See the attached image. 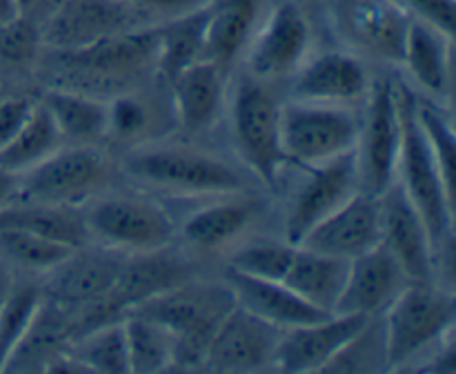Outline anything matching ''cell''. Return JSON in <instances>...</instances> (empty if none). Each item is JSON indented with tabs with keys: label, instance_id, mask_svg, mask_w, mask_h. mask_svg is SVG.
Listing matches in <instances>:
<instances>
[{
	"label": "cell",
	"instance_id": "bcb514c9",
	"mask_svg": "<svg viewBox=\"0 0 456 374\" xmlns=\"http://www.w3.org/2000/svg\"><path fill=\"white\" fill-rule=\"evenodd\" d=\"M20 196H22L20 174L12 172V169L0 165V209L20 203Z\"/></svg>",
	"mask_w": 456,
	"mask_h": 374
},
{
	"label": "cell",
	"instance_id": "d6986e66",
	"mask_svg": "<svg viewBox=\"0 0 456 374\" xmlns=\"http://www.w3.org/2000/svg\"><path fill=\"white\" fill-rule=\"evenodd\" d=\"M292 94L297 101L323 105H350L370 92V76L363 61L354 53L323 52L305 61L297 71Z\"/></svg>",
	"mask_w": 456,
	"mask_h": 374
},
{
	"label": "cell",
	"instance_id": "8992f818",
	"mask_svg": "<svg viewBox=\"0 0 456 374\" xmlns=\"http://www.w3.org/2000/svg\"><path fill=\"white\" fill-rule=\"evenodd\" d=\"M89 236L116 252H154L174 239V223L160 205L141 196H98L83 212Z\"/></svg>",
	"mask_w": 456,
	"mask_h": 374
},
{
	"label": "cell",
	"instance_id": "484cf974",
	"mask_svg": "<svg viewBox=\"0 0 456 374\" xmlns=\"http://www.w3.org/2000/svg\"><path fill=\"white\" fill-rule=\"evenodd\" d=\"M265 0H212L208 31H205V58L223 69L230 67L248 47L254 29L261 22Z\"/></svg>",
	"mask_w": 456,
	"mask_h": 374
},
{
	"label": "cell",
	"instance_id": "60d3db41",
	"mask_svg": "<svg viewBox=\"0 0 456 374\" xmlns=\"http://www.w3.org/2000/svg\"><path fill=\"white\" fill-rule=\"evenodd\" d=\"M43 45V22L31 16L9 18L0 22V62L3 65H27L36 58Z\"/></svg>",
	"mask_w": 456,
	"mask_h": 374
},
{
	"label": "cell",
	"instance_id": "4dcf8cb0",
	"mask_svg": "<svg viewBox=\"0 0 456 374\" xmlns=\"http://www.w3.org/2000/svg\"><path fill=\"white\" fill-rule=\"evenodd\" d=\"M40 105L52 116L62 141L92 145L98 138L107 136V105L96 98L69 89H47Z\"/></svg>",
	"mask_w": 456,
	"mask_h": 374
},
{
	"label": "cell",
	"instance_id": "4316f807",
	"mask_svg": "<svg viewBox=\"0 0 456 374\" xmlns=\"http://www.w3.org/2000/svg\"><path fill=\"white\" fill-rule=\"evenodd\" d=\"M350 261L297 245L283 283L316 310L332 314L346 285Z\"/></svg>",
	"mask_w": 456,
	"mask_h": 374
},
{
	"label": "cell",
	"instance_id": "30bf717a",
	"mask_svg": "<svg viewBox=\"0 0 456 374\" xmlns=\"http://www.w3.org/2000/svg\"><path fill=\"white\" fill-rule=\"evenodd\" d=\"M156 22L160 20L123 0H65L43 20V45L71 52Z\"/></svg>",
	"mask_w": 456,
	"mask_h": 374
},
{
	"label": "cell",
	"instance_id": "5bb4252c",
	"mask_svg": "<svg viewBox=\"0 0 456 374\" xmlns=\"http://www.w3.org/2000/svg\"><path fill=\"white\" fill-rule=\"evenodd\" d=\"M283 329L234 305L209 341L203 368L212 372H256L274 365Z\"/></svg>",
	"mask_w": 456,
	"mask_h": 374
},
{
	"label": "cell",
	"instance_id": "ba28073f",
	"mask_svg": "<svg viewBox=\"0 0 456 374\" xmlns=\"http://www.w3.org/2000/svg\"><path fill=\"white\" fill-rule=\"evenodd\" d=\"M232 129L249 172L274 187L285 165L281 145V105L256 80H245L232 102Z\"/></svg>",
	"mask_w": 456,
	"mask_h": 374
},
{
	"label": "cell",
	"instance_id": "d6a6232c",
	"mask_svg": "<svg viewBox=\"0 0 456 374\" xmlns=\"http://www.w3.org/2000/svg\"><path fill=\"white\" fill-rule=\"evenodd\" d=\"M62 147V136L56 123L40 102H36L22 127L0 147V165L12 172H27L43 163L47 156Z\"/></svg>",
	"mask_w": 456,
	"mask_h": 374
},
{
	"label": "cell",
	"instance_id": "f1b7e54d",
	"mask_svg": "<svg viewBox=\"0 0 456 374\" xmlns=\"http://www.w3.org/2000/svg\"><path fill=\"white\" fill-rule=\"evenodd\" d=\"M69 343V314L52 298L49 301L45 298L29 329L4 363L3 372H45L47 365L67 350Z\"/></svg>",
	"mask_w": 456,
	"mask_h": 374
},
{
	"label": "cell",
	"instance_id": "ee69618b",
	"mask_svg": "<svg viewBox=\"0 0 456 374\" xmlns=\"http://www.w3.org/2000/svg\"><path fill=\"white\" fill-rule=\"evenodd\" d=\"M34 105L27 98H0V147L22 127Z\"/></svg>",
	"mask_w": 456,
	"mask_h": 374
},
{
	"label": "cell",
	"instance_id": "b9f144b4",
	"mask_svg": "<svg viewBox=\"0 0 456 374\" xmlns=\"http://www.w3.org/2000/svg\"><path fill=\"white\" fill-rule=\"evenodd\" d=\"M150 127V110L136 96H118L107 105V134L132 141Z\"/></svg>",
	"mask_w": 456,
	"mask_h": 374
},
{
	"label": "cell",
	"instance_id": "83f0119b",
	"mask_svg": "<svg viewBox=\"0 0 456 374\" xmlns=\"http://www.w3.org/2000/svg\"><path fill=\"white\" fill-rule=\"evenodd\" d=\"M261 212V203L249 196L230 194L223 200L191 214L183 225V236L199 252H216L239 239Z\"/></svg>",
	"mask_w": 456,
	"mask_h": 374
},
{
	"label": "cell",
	"instance_id": "d4e9b609",
	"mask_svg": "<svg viewBox=\"0 0 456 374\" xmlns=\"http://www.w3.org/2000/svg\"><path fill=\"white\" fill-rule=\"evenodd\" d=\"M401 65H405L419 87L444 96L450 89V74H452V36L432 22L412 16Z\"/></svg>",
	"mask_w": 456,
	"mask_h": 374
},
{
	"label": "cell",
	"instance_id": "7a4b0ae2",
	"mask_svg": "<svg viewBox=\"0 0 456 374\" xmlns=\"http://www.w3.org/2000/svg\"><path fill=\"white\" fill-rule=\"evenodd\" d=\"M234 305L227 285L190 279L129 312L165 325L176 337V368H203L209 341Z\"/></svg>",
	"mask_w": 456,
	"mask_h": 374
},
{
	"label": "cell",
	"instance_id": "52a82bcc",
	"mask_svg": "<svg viewBox=\"0 0 456 374\" xmlns=\"http://www.w3.org/2000/svg\"><path fill=\"white\" fill-rule=\"evenodd\" d=\"M110 178L107 159L92 145L61 147L43 163L20 174V203L78 205L92 200Z\"/></svg>",
	"mask_w": 456,
	"mask_h": 374
},
{
	"label": "cell",
	"instance_id": "5b68a950",
	"mask_svg": "<svg viewBox=\"0 0 456 374\" xmlns=\"http://www.w3.org/2000/svg\"><path fill=\"white\" fill-rule=\"evenodd\" d=\"M359 118L347 107L297 101L281 107V145L285 160L314 167L356 147Z\"/></svg>",
	"mask_w": 456,
	"mask_h": 374
},
{
	"label": "cell",
	"instance_id": "1f68e13d",
	"mask_svg": "<svg viewBox=\"0 0 456 374\" xmlns=\"http://www.w3.org/2000/svg\"><path fill=\"white\" fill-rule=\"evenodd\" d=\"M0 227L38 232L49 239L62 240L71 248H83L89 239L83 212L69 205H43L22 200L12 207L0 209Z\"/></svg>",
	"mask_w": 456,
	"mask_h": 374
},
{
	"label": "cell",
	"instance_id": "44dd1931",
	"mask_svg": "<svg viewBox=\"0 0 456 374\" xmlns=\"http://www.w3.org/2000/svg\"><path fill=\"white\" fill-rule=\"evenodd\" d=\"M176 118L187 132H208L225 107V69L216 62L196 61L169 78Z\"/></svg>",
	"mask_w": 456,
	"mask_h": 374
},
{
	"label": "cell",
	"instance_id": "4fadbf2b",
	"mask_svg": "<svg viewBox=\"0 0 456 374\" xmlns=\"http://www.w3.org/2000/svg\"><path fill=\"white\" fill-rule=\"evenodd\" d=\"M347 43L387 62H401L412 13L399 0H330Z\"/></svg>",
	"mask_w": 456,
	"mask_h": 374
},
{
	"label": "cell",
	"instance_id": "7402d4cb",
	"mask_svg": "<svg viewBox=\"0 0 456 374\" xmlns=\"http://www.w3.org/2000/svg\"><path fill=\"white\" fill-rule=\"evenodd\" d=\"M227 288L232 289L236 305L281 329L297 328V325H305L328 316L325 312L303 301L283 280H265L227 270Z\"/></svg>",
	"mask_w": 456,
	"mask_h": 374
},
{
	"label": "cell",
	"instance_id": "7bdbcfd3",
	"mask_svg": "<svg viewBox=\"0 0 456 374\" xmlns=\"http://www.w3.org/2000/svg\"><path fill=\"white\" fill-rule=\"evenodd\" d=\"M412 16L432 22L435 27L444 29L445 34H454V0H399Z\"/></svg>",
	"mask_w": 456,
	"mask_h": 374
},
{
	"label": "cell",
	"instance_id": "e575fe53",
	"mask_svg": "<svg viewBox=\"0 0 456 374\" xmlns=\"http://www.w3.org/2000/svg\"><path fill=\"white\" fill-rule=\"evenodd\" d=\"M76 248L20 227H0V261L29 272H52Z\"/></svg>",
	"mask_w": 456,
	"mask_h": 374
},
{
	"label": "cell",
	"instance_id": "e0dca14e",
	"mask_svg": "<svg viewBox=\"0 0 456 374\" xmlns=\"http://www.w3.org/2000/svg\"><path fill=\"white\" fill-rule=\"evenodd\" d=\"M381 200V243L399 261L410 280H430L435 265V245L426 221L405 196L399 183H392Z\"/></svg>",
	"mask_w": 456,
	"mask_h": 374
},
{
	"label": "cell",
	"instance_id": "74e56055",
	"mask_svg": "<svg viewBox=\"0 0 456 374\" xmlns=\"http://www.w3.org/2000/svg\"><path fill=\"white\" fill-rule=\"evenodd\" d=\"M387 370L383 321L372 316L361 332L330 361L325 372H381Z\"/></svg>",
	"mask_w": 456,
	"mask_h": 374
},
{
	"label": "cell",
	"instance_id": "8fae6325",
	"mask_svg": "<svg viewBox=\"0 0 456 374\" xmlns=\"http://www.w3.org/2000/svg\"><path fill=\"white\" fill-rule=\"evenodd\" d=\"M312 47V22L298 0H281L263 13L261 22L249 38V74L256 80L283 78L294 74Z\"/></svg>",
	"mask_w": 456,
	"mask_h": 374
},
{
	"label": "cell",
	"instance_id": "f546056e",
	"mask_svg": "<svg viewBox=\"0 0 456 374\" xmlns=\"http://www.w3.org/2000/svg\"><path fill=\"white\" fill-rule=\"evenodd\" d=\"M209 4L156 22V34H159L156 69L167 80L181 69H185L187 65H191V62L205 58V31H208L209 20Z\"/></svg>",
	"mask_w": 456,
	"mask_h": 374
},
{
	"label": "cell",
	"instance_id": "603a6c76",
	"mask_svg": "<svg viewBox=\"0 0 456 374\" xmlns=\"http://www.w3.org/2000/svg\"><path fill=\"white\" fill-rule=\"evenodd\" d=\"M67 65L92 74H134L147 67H156L159 34L156 25L125 31L111 38L98 40L83 49L58 52Z\"/></svg>",
	"mask_w": 456,
	"mask_h": 374
},
{
	"label": "cell",
	"instance_id": "cb8c5ba5",
	"mask_svg": "<svg viewBox=\"0 0 456 374\" xmlns=\"http://www.w3.org/2000/svg\"><path fill=\"white\" fill-rule=\"evenodd\" d=\"M190 280V270L176 256H169L163 249L154 252L129 254L123 261L120 274L111 288V298L127 314L141 303L176 288Z\"/></svg>",
	"mask_w": 456,
	"mask_h": 374
},
{
	"label": "cell",
	"instance_id": "7c38bea8",
	"mask_svg": "<svg viewBox=\"0 0 456 374\" xmlns=\"http://www.w3.org/2000/svg\"><path fill=\"white\" fill-rule=\"evenodd\" d=\"M361 191L354 150L310 167V176L294 194L285 218V240L298 245L307 232Z\"/></svg>",
	"mask_w": 456,
	"mask_h": 374
},
{
	"label": "cell",
	"instance_id": "ab89813d",
	"mask_svg": "<svg viewBox=\"0 0 456 374\" xmlns=\"http://www.w3.org/2000/svg\"><path fill=\"white\" fill-rule=\"evenodd\" d=\"M417 118L423 129L428 145H430L432 154H435L436 163H439L441 172H444L445 181L454 187V154H456V138L452 120L435 107L432 102L421 101L417 96Z\"/></svg>",
	"mask_w": 456,
	"mask_h": 374
},
{
	"label": "cell",
	"instance_id": "f6af8a7d",
	"mask_svg": "<svg viewBox=\"0 0 456 374\" xmlns=\"http://www.w3.org/2000/svg\"><path fill=\"white\" fill-rule=\"evenodd\" d=\"M123 3L150 13L156 20H165V18L181 16V13L205 7V4H209L212 0H123Z\"/></svg>",
	"mask_w": 456,
	"mask_h": 374
},
{
	"label": "cell",
	"instance_id": "ac0fdd59",
	"mask_svg": "<svg viewBox=\"0 0 456 374\" xmlns=\"http://www.w3.org/2000/svg\"><path fill=\"white\" fill-rule=\"evenodd\" d=\"M408 283L410 279L401 270L399 261L386 245L379 243L350 261L346 285L334 312L379 316Z\"/></svg>",
	"mask_w": 456,
	"mask_h": 374
},
{
	"label": "cell",
	"instance_id": "f35d334b",
	"mask_svg": "<svg viewBox=\"0 0 456 374\" xmlns=\"http://www.w3.org/2000/svg\"><path fill=\"white\" fill-rule=\"evenodd\" d=\"M297 245L279 243V240H256L236 249L230 256V267L227 270L240 272V274L256 276L265 280H283L289 263H292Z\"/></svg>",
	"mask_w": 456,
	"mask_h": 374
},
{
	"label": "cell",
	"instance_id": "836d02e7",
	"mask_svg": "<svg viewBox=\"0 0 456 374\" xmlns=\"http://www.w3.org/2000/svg\"><path fill=\"white\" fill-rule=\"evenodd\" d=\"M129 372H165L176 368V337L165 325L127 312L123 319Z\"/></svg>",
	"mask_w": 456,
	"mask_h": 374
},
{
	"label": "cell",
	"instance_id": "8d00e7d4",
	"mask_svg": "<svg viewBox=\"0 0 456 374\" xmlns=\"http://www.w3.org/2000/svg\"><path fill=\"white\" fill-rule=\"evenodd\" d=\"M45 294L38 285H9L0 301V372L38 314Z\"/></svg>",
	"mask_w": 456,
	"mask_h": 374
},
{
	"label": "cell",
	"instance_id": "277c9868",
	"mask_svg": "<svg viewBox=\"0 0 456 374\" xmlns=\"http://www.w3.org/2000/svg\"><path fill=\"white\" fill-rule=\"evenodd\" d=\"M129 176L181 196H230L245 187L232 165L183 145H145L129 154Z\"/></svg>",
	"mask_w": 456,
	"mask_h": 374
},
{
	"label": "cell",
	"instance_id": "d590c367",
	"mask_svg": "<svg viewBox=\"0 0 456 374\" xmlns=\"http://www.w3.org/2000/svg\"><path fill=\"white\" fill-rule=\"evenodd\" d=\"M67 352L83 365L85 372H129L123 319L74 338L67 346Z\"/></svg>",
	"mask_w": 456,
	"mask_h": 374
},
{
	"label": "cell",
	"instance_id": "7dc6e473",
	"mask_svg": "<svg viewBox=\"0 0 456 374\" xmlns=\"http://www.w3.org/2000/svg\"><path fill=\"white\" fill-rule=\"evenodd\" d=\"M61 3H65V0H45V12H47V16H49V13H52L53 9H56ZM47 16H45V18H47Z\"/></svg>",
	"mask_w": 456,
	"mask_h": 374
},
{
	"label": "cell",
	"instance_id": "ffe728a7",
	"mask_svg": "<svg viewBox=\"0 0 456 374\" xmlns=\"http://www.w3.org/2000/svg\"><path fill=\"white\" fill-rule=\"evenodd\" d=\"M76 248L65 261L53 267L49 298L65 310L92 303L111 292L120 274L125 256L116 249L105 248L102 252H78Z\"/></svg>",
	"mask_w": 456,
	"mask_h": 374
},
{
	"label": "cell",
	"instance_id": "c3c4849f",
	"mask_svg": "<svg viewBox=\"0 0 456 374\" xmlns=\"http://www.w3.org/2000/svg\"><path fill=\"white\" fill-rule=\"evenodd\" d=\"M4 294H7V292H3V294H0V301H3V297H4Z\"/></svg>",
	"mask_w": 456,
	"mask_h": 374
},
{
	"label": "cell",
	"instance_id": "3957f363",
	"mask_svg": "<svg viewBox=\"0 0 456 374\" xmlns=\"http://www.w3.org/2000/svg\"><path fill=\"white\" fill-rule=\"evenodd\" d=\"M456 305L452 292L432 280H410L395 301L383 310L387 370L419 359L454 332Z\"/></svg>",
	"mask_w": 456,
	"mask_h": 374
},
{
	"label": "cell",
	"instance_id": "9a60e30c",
	"mask_svg": "<svg viewBox=\"0 0 456 374\" xmlns=\"http://www.w3.org/2000/svg\"><path fill=\"white\" fill-rule=\"evenodd\" d=\"M372 316L332 314L283 329L276 346L274 368L281 372H325L330 361L361 332Z\"/></svg>",
	"mask_w": 456,
	"mask_h": 374
},
{
	"label": "cell",
	"instance_id": "2e32d148",
	"mask_svg": "<svg viewBox=\"0 0 456 374\" xmlns=\"http://www.w3.org/2000/svg\"><path fill=\"white\" fill-rule=\"evenodd\" d=\"M381 243V200L377 194L356 191L328 218L312 227L298 245L330 256L352 258Z\"/></svg>",
	"mask_w": 456,
	"mask_h": 374
},
{
	"label": "cell",
	"instance_id": "681fc988",
	"mask_svg": "<svg viewBox=\"0 0 456 374\" xmlns=\"http://www.w3.org/2000/svg\"><path fill=\"white\" fill-rule=\"evenodd\" d=\"M0 98H3V96H0Z\"/></svg>",
	"mask_w": 456,
	"mask_h": 374
},
{
	"label": "cell",
	"instance_id": "9c48e42d",
	"mask_svg": "<svg viewBox=\"0 0 456 374\" xmlns=\"http://www.w3.org/2000/svg\"><path fill=\"white\" fill-rule=\"evenodd\" d=\"M401 136L403 125L396 85L381 78L370 85L368 111L359 125V141L354 147L361 190L379 196L395 183Z\"/></svg>",
	"mask_w": 456,
	"mask_h": 374
},
{
	"label": "cell",
	"instance_id": "6da1fadb",
	"mask_svg": "<svg viewBox=\"0 0 456 374\" xmlns=\"http://www.w3.org/2000/svg\"><path fill=\"white\" fill-rule=\"evenodd\" d=\"M396 94H399L403 136H401L395 181L419 209L428 232H430L435 252H439L452 234L454 187L445 181L444 172L423 136V129L417 118V94L405 85H396Z\"/></svg>",
	"mask_w": 456,
	"mask_h": 374
}]
</instances>
